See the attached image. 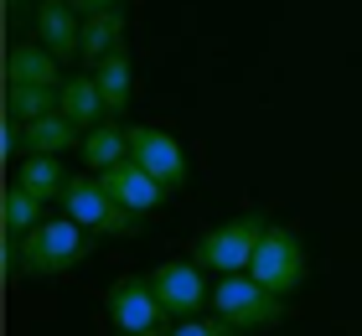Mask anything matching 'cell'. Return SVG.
I'll return each mask as SVG.
<instances>
[{
	"label": "cell",
	"mask_w": 362,
	"mask_h": 336,
	"mask_svg": "<svg viewBox=\"0 0 362 336\" xmlns=\"http://www.w3.org/2000/svg\"><path fill=\"white\" fill-rule=\"evenodd\" d=\"M57 114H62L68 124H78V129H98V124H104L109 104H104V93H98V78H93V73L62 78V88H57Z\"/></svg>",
	"instance_id": "cell-12"
},
{
	"label": "cell",
	"mask_w": 362,
	"mask_h": 336,
	"mask_svg": "<svg viewBox=\"0 0 362 336\" xmlns=\"http://www.w3.org/2000/svg\"><path fill=\"white\" fill-rule=\"evenodd\" d=\"M0 217H6V233H11V238H26L31 228L47 223V217H42V202L31 197V192H21L16 181H11V192H6V207H0Z\"/></svg>",
	"instance_id": "cell-19"
},
{
	"label": "cell",
	"mask_w": 362,
	"mask_h": 336,
	"mask_svg": "<svg viewBox=\"0 0 362 336\" xmlns=\"http://www.w3.org/2000/svg\"><path fill=\"white\" fill-rule=\"evenodd\" d=\"M98 181H104V192H109L114 202H119L124 212H135V217L156 212L160 202H166V187H160V181H156L151 171H145L140 161H119L114 171H104Z\"/></svg>",
	"instance_id": "cell-9"
},
{
	"label": "cell",
	"mask_w": 362,
	"mask_h": 336,
	"mask_svg": "<svg viewBox=\"0 0 362 336\" xmlns=\"http://www.w3.org/2000/svg\"><path fill=\"white\" fill-rule=\"evenodd\" d=\"M83 259H93V233L78 228L73 217H47L26 238H16V279H52Z\"/></svg>",
	"instance_id": "cell-1"
},
{
	"label": "cell",
	"mask_w": 362,
	"mask_h": 336,
	"mask_svg": "<svg viewBox=\"0 0 362 336\" xmlns=\"http://www.w3.org/2000/svg\"><path fill=\"white\" fill-rule=\"evenodd\" d=\"M171 336H243V331L228 326L223 315H192V321H181Z\"/></svg>",
	"instance_id": "cell-20"
},
{
	"label": "cell",
	"mask_w": 362,
	"mask_h": 336,
	"mask_svg": "<svg viewBox=\"0 0 362 336\" xmlns=\"http://www.w3.org/2000/svg\"><path fill=\"white\" fill-rule=\"evenodd\" d=\"M124 31H129L124 11H98V16H88V21H83V57L98 67L109 52H119V47H124Z\"/></svg>",
	"instance_id": "cell-15"
},
{
	"label": "cell",
	"mask_w": 362,
	"mask_h": 336,
	"mask_svg": "<svg viewBox=\"0 0 362 336\" xmlns=\"http://www.w3.org/2000/svg\"><path fill=\"white\" fill-rule=\"evenodd\" d=\"M212 311H218L228 326H238L243 336L269 331V326L285 321V300L269 295L254 274H223V284L212 290Z\"/></svg>",
	"instance_id": "cell-3"
},
{
	"label": "cell",
	"mask_w": 362,
	"mask_h": 336,
	"mask_svg": "<svg viewBox=\"0 0 362 336\" xmlns=\"http://www.w3.org/2000/svg\"><path fill=\"white\" fill-rule=\"evenodd\" d=\"M93 78H98V93H104L109 114H124V109H129V83H135V73H129V52H124V47L98 62V67H93Z\"/></svg>",
	"instance_id": "cell-17"
},
{
	"label": "cell",
	"mask_w": 362,
	"mask_h": 336,
	"mask_svg": "<svg viewBox=\"0 0 362 336\" xmlns=\"http://www.w3.org/2000/svg\"><path fill=\"white\" fill-rule=\"evenodd\" d=\"M37 42L57 62H78L83 57V26H78L73 0H42L37 6Z\"/></svg>",
	"instance_id": "cell-10"
},
{
	"label": "cell",
	"mask_w": 362,
	"mask_h": 336,
	"mask_svg": "<svg viewBox=\"0 0 362 336\" xmlns=\"http://www.w3.org/2000/svg\"><path fill=\"white\" fill-rule=\"evenodd\" d=\"M6 88H62V62L37 37L16 42L6 52Z\"/></svg>",
	"instance_id": "cell-11"
},
{
	"label": "cell",
	"mask_w": 362,
	"mask_h": 336,
	"mask_svg": "<svg viewBox=\"0 0 362 336\" xmlns=\"http://www.w3.org/2000/svg\"><path fill=\"white\" fill-rule=\"evenodd\" d=\"M119 161H129V134L119 129V124H98V129H88L83 134V166L88 171H114Z\"/></svg>",
	"instance_id": "cell-16"
},
{
	"label": "cell",
	"mask_w": 362,
	"mask_h": 336,
	"mask_svg": "<svg viewBox=\"0 0 362 336\" xmlns=\"http://www.w3.org/2000/svg\"><path fill=\"white\" fill-rule=\"evenodd\" d=\"M6 114L16 124H37L57 114V88H6Z\"/></svg>",
	"instance_id": "cell-18"
},
{
	"label": "cell",
	"mask_w": 362,
	"mask_h": 336,
	"mask_svg": "<svg viewBox=\"0 0 362 336\" xmlns=\"http://www.w3.org/2000/svg\"><path fill=\"white\" fill-rule=\"evenodd\" d=\"M264 233H269L264 212H243V217H233V223H223V228H212V233L197 238V264L212 269V274H249Z\"/></svg>",
	"instance_id": "cell-2"
},
{
	"label": "cell",
	"mask_w": 362,
	"mask_h": 336,
	"mask_svg": "<svg viewBox=\"0 0 362 336\" xmlns=\"http://www.w3.org/2000/svg\"><path fill=\"white\" fill-rule=\"evenodd\" d=\"M249 274L264 284L269 295H295L305 284V243L295 238L290 228H279V223H269V233H264V243H259V254H254V264H249Z\"/></svg>",
	"instance_id": "cell-6"
},
{
	"label": "cell",
	"mask_w": 362,
	"mask_h": 336,
	"mask_svg": "<svg viewBox=\"0 0 362 336\" xmlns=\"http://www.w3.org/2000/svg\"><path fill=\"white\" fill-rule=\"evenodd\" d=\"M68 145H78V124H68L62 114H47L37 124H21V156H62Z\"/></svg>",
	"instance_id": "cell-14"
},
{
	"label": "cell",
	"mask_w": 362,
	"mask_h": 336,
	"mask_svg": "<svg viewBox=\"0 0 362 336\" xmlns=\"http://www.w3.org/2000/svg\"><path fill=\"white\" fill-rule=\"evenodd\" d=\"M104 311L119 336H160L166 331V306H160L156 284L140 274H124L104 290Z\"/></svg>",
	"instance_id": "cell-5"
},
{
	"label": "cell",
	"mask_w": 362,
	"mask_h": 336,
	"mask_svg": "<svg viewBox=\"0 0 362 336\" xmlns=\"http://www.w3.org/2000/svg\"><path fill=\"white\" fill-rule=\"evenodd\" d=\"M42 0H6V21H21L26 11H37Z\"/></svg>",
	"instance_id": "cell-22"
},
{
	"label": "cell",
	"mask_w": 362,
	"mask_h": 336,
	"mask_svg": "<svg viewBox=\"0 0 362 336\" xmlns=\"http://www.w3.org/2000/svg\"><path fill=\"white\" fill-rule=\"evenodd\" d=\"M124 134H129V161H140L166 192H176L181 181H187V150H181L166 129H156V124H124Z\"/></svg>",
	"instance_id": "cell-7"
},
{
	"label": "cell",
	"mask_w": 362,
	"mask_h": 336,
	"mask_svg": "<svg viewBox=\"0 0 362 336\" xmlns=\"http://www.w3.org/2000/svg\"><path fill=\"white\" fill-rule=\"evenodd\" d=\"M73 11L88 21V16H98V11H124V0H73Z\"/></svg>",
	"instance_id": "cell-21"
},
{
	"label": "cell",
	"mask_w": 362,
	"mask_h": 336,
	"mask_svg": "<svg viewBox=\"0 0 362 336\" xmlns=\"http://www.w3.org/2000/svg\"><path fill=\"white\" fill-rule=\"evenodd\" d=\"M68 171H62L57 156H21V166H16V187L31 192L37 202H62V192H68Z\"/></svg>",
	"instance_id": "cell-13"
},
{
	"label": "cell",
	"mask_w": 362,
	"mask_h": 336,
	"mask_svg": "<svg viewBox=\"0 0 362 336\" xmlns=\"http://www.w3.org/2000/svg\"><path fill=\"white\" fill-rule=\"evenodd\" d=\"M62 212H68L78 228H88L93 238H129V233L140 228V217L124 212L119 202L104 192L98 176H73L68 192H62Z\"/></svg>",
	"instance_id": "cell-4"
},
{
	"label": "cell",
	"mask_w": 362,
	"mask_h": 336,
	"mask_svg": "<svg viewBox=\"0 0 362 336\" xmlns=\"http://www.w3.org/2000/svg\"><path fill=\"white\" fill-rule=\"evenodd\" d=\"M207 269L202 264H160L151 284H156V295H160V306H166V315H181V321H192V315H202V306L212 300L207 290Z\"/></svg>",
	"instance_id": "cell-8"
}]
</instances>
